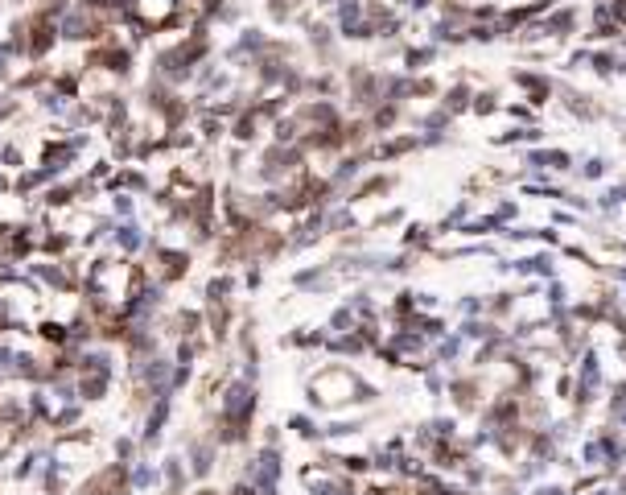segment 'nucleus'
Instances as JSON below:
<instances>
[{"label": "nucleus", "mask_w": 626, "mask_h": 495, "mask_svg": "<svg viewBox=\"0 0 626 495\" xmlns=\"http://www.w3.org/2000/svg\"><path fill=\"white\" fill-rule=\"evenodd\" d=\"M540 495H565V491H556V487H548V491H540Z\"/></svg>", "instance_id": "nucleus-2"}, {"label": "nucleus", "mask_w": 626, "mask_h": 495, "mask_svg": "<svg viewBox=\"0 0 626 495\" xmlns=\"http://www.w3.org/2000/svg\"><path fill=\"white\" fill-rule=\"evenodd\" d=\"M248 409V388H231V396H227V413H243Z\"/></svg>", "instance_id": "nucleus-1"}, {"label": "nucleus", "mask_w": 626, "mask_h": 495, "mask_svg": "<svg viewBox=\"0 0 626 495\" xmlns=\"http://www.w3.org/2000/svg\"><path fill=\"white\" fill-rule=\"evenodd\" d=\"M598 495H610V491H598Z\"/></svg>", "instance_id": "nucleus-3"}]
</instances>
